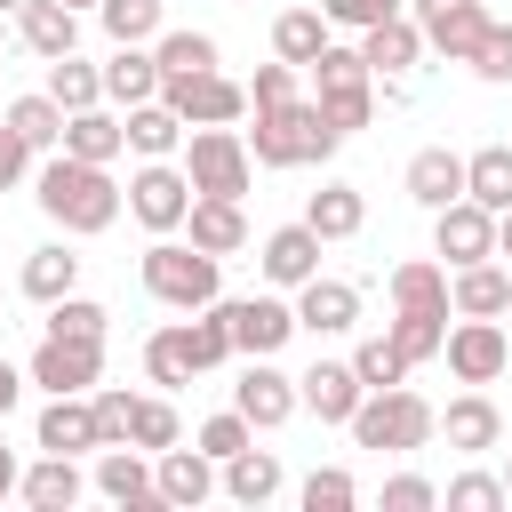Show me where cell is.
Masks as SVG:
<instances>
[{"instance_id":"cell-1","label":"cell","mask_w":512,"mask_h":512,"mask_svg":"<svg viewBox=\"0 0 512 512\" xmlns=\"http://www.w3.org/2000/svg\"><path fill=\"white\" fill-rule=\"evenodd\" d=\"M32 200H40V216H48V224H64L72 240L112 232V224H120V208H128V192L112 184V168H104V160H72V152H48V160H40Z\"/></svg>"},{"instance_id":"cell-2","label":"cell","mask_w":512,"mask_h":512,"mask_svg":"<svg viewBox=\"0 0 512 512\" xmlns=\"http://www.w3.org/2000/svg\"><path fill=\"white\" fill-rule=\"evenodd\" d=\"M224 360H232V320H224V304H200V312H184V320H168V328L144 336V376H152L160 392H176V384H192V376H208V368H224Z\"/></svg>"},{"instance_id":"cell-3","label":"cell","mask_w":512,"mask_h":512,"mask_svg":"<svg viewBox=\"0 0 512 512\" xmlns=\"http://www.w3.org/2000/svg\"><path fill=\"white\" fill-rule=\"evenodd\" d=\"M344 144V128L320 112V96H288V104H264L256 128H248V152L256 168H312Z\"/></svg>"},{"instance_id":"cell-4","label":"cell","mask_w":512,"mask_h":512,"mask_svg":"<svg viewBox=\"0 0 512 512\" xmlns=\"http://www.w3.org/2000/svg\"><path fill=\"white\" fill-rule=\"evenodd\" d=\"M352 448H376V456H416L424 440H440V408L424 400V392H408V384H384V392H368L360 408H352Z\"/></svg>"},{"instance_id":"cell-5","label":"cell","mask_w":512,"mask_h":512,"mask_svg":"<svg viewBox=\"0 0 512 512\" xmlns=\"http://www.w3.org/2000/svg\"><path fill=\"white\" fill-rule=\"evenodd\" d=\"M144 288H152L168 312H200V304L224 296V256H208V248H192V240H176V232H152V248H144Z\"/></svg>"},{"instance_id":"cell-6","label":"cell","mask_w":512,"mask_h":512,"mask_svg":"<svg viewBox=\"0 0 512 512\" xmlns=\"http://www.w3.org/2000/svg\"><path fill=\"white\" fill-rule=\"evenodd\" d=\"M304 72H312V96H320V112H328L344 136L376 120V72H368V56H360V48H336V40H328V48H320Z\"/></svg>"},{"instance_id":"cell-7","label":"cell","mask_w":512,"mask_h":512,"mask_svg":"<svg viewBox=\"0 0 512 512\" xmlns=\"http://www.w3.org/2000/svg\"><path fill=\"white\" fill-rule=\"evenodd\" d=\"M184 176H192V192H216V200H248V184H256V152H248V128H192V136H184Z\"/></svg>"},{"instance_id":"cell-8","label":"cell","mask_w":512,"mask_h":512,"mask_svg":"<svg viewBox=\"0 0 512 512\" xmlns=\"http://www.w3.org/2000/svg\"><path fill=\"white\" fill-rule=\"evenodd\" d=\"M160 96H168L192 128H232V120H248V80H232L224 64H216V72H160Z\"/></svg>"},{"instance_id":"cell-9","label":"cell","mask_w":512,"mask_h":512,"mask_svg":"<svg viewBox=\"0 0 512 512\" xmlns=\"http://www.w3.org/2000/svg\"><path fill=\"white\" fill-rule=\"evenodd\" d=\"M128 216H136L144 232H184V216H192V176H184V160H144V168L128 176Z\"/></svg>"},{"instance_id":"cell-10","label":"cell","mask_w":512,"mask_h":512,"mask_svg":"<svg viewBox=\"0 0 512 512\" xmlns=\"http://www.w3.org/2000/svg\"><path fill=\"white\" fill-rule=\"evenodd\" d=\"M440 360H448L456 384H496V376L512 368V336H504V320H472V312H456Z\"/></svg>"},{"instance_id":"cell-11","label":"cell","mask_w":512,"mask_h":512,"mask_svg":"<svg viewBox=\"0 0 512 512\" xmlns=\"http://www.w3.org/2000/svg\"><path fill=\"white\" fill-rule=\"evenodd\" d=\"M432 256H440L448 272L488 264V256H496V208H480L472 192H464V200H448V208L432 216Z\"/></svg>"},{"instance_id":"cell-12","label":"cell","mask_w":512,"mask_h":512,"mask_svg":"<svg viewBox=\"0 0 512 512\" xmlns=\"http://www.w3.org/2000/svg\"><path fill=\"white\" fill-rule=\"evenodd\" d=\"M224 320H232V352L240 360H272L288 336H296V304L288 296H216Z\"/></svg>"},{"instance_id":"cell-13","label":"cell","mask_w":512,"mask_h":512,"mask_svg":"<svg viewBox=\"0 0 512 512\" xmlns=\"http://www.w3.org/2000/svg\"><path fill=\"white\" fill-rule=\"evenodd\" d=\"M24 376H32L40 392H96L104 344H88V336H40L32 360H24Z\"/></svg>"},{"instance_id":"cell-14","label":"cell","mask_w":512,"mask_h":512,"mask_svg":"<svg viewBox=\"0 0 512 512\" xmlns=\"http://www.w3.org/2000/svg\"><path fill=\"white\" fill-rule=\"evenodd\" d=\"M408 16L424 24V48H432V56H448V64H472L480 32L496 24L480 0H408Z\"/></svg>"},{"instance_id":"cell-15","label":"cell","mask_w":512,"mask_h":512,"mask_svg":"<svg viewBox=\"0 0 512 512\" xmlns=\"http://www.w3.org/2000/svg\"><path fill=\"white\" fill-rule=\"evenodd\" d=\"M152 472H160V504H176V512H192V504H208V496H224V464L192 440H176V448H160L152 456Z\"/></svg>"},{"instance_id":"cell-16","label":"cell","mask_w":512,"mask_h":512,"mask_svg":"<svg viewBox=\"0 0 512 512\" xmlns=\"http://www.w3.org/2000/svg\"><path fill=\"white\" fill-rule=\"evenodd\" d=\"M88 480H96V496L120 504V512H152V504H160V472H152V456L128 448V440H120V448H96V472H88Z\"/></svg>"},{"instance_id":"cell-17","label":"cell","mask_w":512,"mask_h":512,"mask_svg":"<svg viewBox=\"0 0 512 512\" xmlns=\"http://www.w3.org/2000/svg\"><path fill=\"white\" fill-rule=\"evenodd\" d=\"M232 408H240L256 432H280V424L304 408V392H296V376H280L272 360H248V376L232 384Z\"/></svg>"},{"instance_id":"cell-18","label":"cell","mask_w":512,"mask_h":512,"mask_svg":"<svg viewBox=\"0 0 512 512\" xmlns=\"http://www.w3.org/2000/svg\"><path fill=\"white\" fill-rule=\"evenodd\" d=\"M32 440L56 448V456H96V448H104V432H96V400H88V392H48Z\"/></svg>"},{"instance_id":"cell-19","label":"cell","mask_w":512,"mask_h":512,"mask_svg":"<svg viewBox=\"0 0 512 512\" xmlns=\"http://www.w3.org/2000/svg\"><path fill=\"white\" fill-rule=\"evenodd\" d=\"M440 440H448L456 456H488V448L504 440V408L488 400V384H464V392L440 408Z\"/></svg>"},{"instance_id":"cell-20","label":"cell","mask_w":512,"mask_h":512,"mask_svg":"<svg viewBox=\"0 0 512 512\" xmlns=\"http://www.w3.org/2000/svg\"><path fill=\"white\" fill-rule=\"evenodd\" d=\"M320 248H328V240H320V232H312V224L296 216V224H280V232H264V248H256V264H264V280H272V288H288V296H296V288H304V280L320 272Z\"/></svg>"},{"instance_id":"cell-21","label":"cell","mask_w":512,"mask_h":512,"mask_svg":"<svg viewBox=\"0 0 512 512\" xmlns=\"http://www.w3.org/2000/svg\"><path fill=\"white\" fill-rule=\"evenodd\" d=\"M296 392H304V408H312L320 424H352V408L368 400V384H360L352 360H312V368L296 376Z\"/></svg>"},{"instance_id":"cell-22","label":"cell","mask_w":512,"mask_h":512,"mask_svg":"<svg viewBox=\"0 0 512 512\" xmlns=\"http://www.w3.org/2000/svg\"><path fill=\"white\" fill-rule=\"evenodd\" d=\"M88 488H96V480L80 472V456H56V448H40V464H24V480H16V496H24L32 512H72Z\"/></svg>"},{"instance_id":"cell-23","label":"cell","mask_w":512,"mask_h":512,"mask_svg":"<svg viewBox=\"0 0 512 512\" xmlns=\"http://www.w3.org/2000/svg\"><path fill=\"white\" fill-rule=\"evenodd\" d=\"M360 56H368V72H376V80H400V72H416V64H424V24L400 8V16H384V24H368V32H360Z\"/></svg>"},{"instance_id":"cell-24","label":"cell","mask_w":512,"mask_h":512,"mask_svg":"<svg viewBox=\"0 0 512 512\" xmlns=\"http://www.w3.org/2000/svg\"><path fill=\"white\" fill-rule=\"evenodd\" d=\"M296 328H312V336H344V328H360V288L312 272V280L296 288Z\"/></svg>"},{"instance_id":"cell-25","label":"cell","mask_w":512,"mask_h":512,"mask_svg":"<svg viewBox=\"0 0 512 512\" xmlns=\"http://www.w3.org/2000/svg\"><path fill=\"white\" fill-rule=\"evenodd\" d=\"M120 120H128V152H136V160H176V152H184V136H192V120H184L168 96L128 104Z\"/></svg>"},{"instance_id":"cell-26","label":"cell","mask_w":512,"mask_h":512,"mask_svg":"<svg viewBox=\"0 0 512 512\" xmlns=\"http://www.w3.org/2000/svg\"><path fill=\"white\" fill-rule=\"evenodd\" d=\"M400 184H408V200H416V208H432V216H440L448 200H464V152L424 144V152L408 160V176H400Z\"/></svg>"},{"instance_id":"cell-27","label":"cell","mask_w":512,"mask_h":512,"mask_svg":"<svg viewBox=\"0 0 512 512\" xmlns=\"http://www.w3.org/2000/svg\"><path fill=\"white\" fill-rule=\"evenodd\" d=\"M184 240L208 248V256H240L248 248V216L240 200H216V192H192V216H184Z\"/></svg>"},{"instance_id":"cell-28","label":"cell","mask_w":512,"mask_h":512,"mask_svg":"<svg viewBox=\"0 0 512 512\" xmlns=\"http://www.w3.org/2000/svg\"><path fill=\"white\" fill-rule=\"evenodd\" d=\"M448 304L456 312H472V320H504L512 312V264H464V272H448Z\"/></svg>"},{"instance_id":"cell-29","label":"cell","mask_w":512,"mask_h":512,"mask_svg":"<svg viewBox=\"0 0 512 512\" xmlns=\"http://www.w3.org/2000/svg\"><path fill=\"white\" fill-rule=\"evenodd\" d=\"M160 96V56L144 48V40H120L112 48V64H104V104H152Z\"/></svg>"},{"instance_id":"cell-30","label":"cell","mask_w":512,"mask_h":512,"mask_svg":"<svg viewBox=\"0 0 512 512\" xmlns=\"http://www.w3.org/2000/svg\"><path fill=\"white\" fill-rule=\"evenodd\" d=\"M16 40H24L32 56H72V48H80V8H64V0H24V8H16Z\"/></svg>"},{"instance_id":"cell-31","label":"cell","mask_w":512,"mask_h":512,"mask_svg":"<svg viewBox=\"0 0 512 512\" xmlns=\"http://www.w3.org/2000/svg\"><path fill=\"white\" fill-rule=\"evenodd\" d=\"M56 152H72V160H104V168H112V160L128 152V120L104 112V104H88V112L64 120V144H56Z\"/></svg>"},{"instance_id":"cell-32","label":"cell","mask_w":512,"mask_h":512,"mask_svg":"<svg viewBox=\"0 0 512 512\" xmlns=\"http://www.w3.org/2000/svg\"><path fill=\"white\" fill-rule=\"evenodd\" d=\"M304 224H312L320 240H360V224H368V192H360V184H320V192L304 200Z\"/></svg>"},{"instance_id":"cell-33","label":"cell","mask_w":512,"mask_h":512,"mask_svg":"<svg viewBox=\"0 0 512 512\" xmlns=\"http://www.w3.org/2000/svg\"><path fill=\"white\" fill-rule=\"evenodd\" d=\"M384 336L408 352V368H424V360H440V344H448V304H400V312L384 320Z\"/></svg>"},{"instance_id":"cell-34","label":"cell","mask_w":512,"mask_h":512,"mask_svg":"<svg viewBox=\"0 0 512 512\" xmlns=\"http://www.w3.org/2000/svg\"><path fill=\"white\" fill-rule=\"evenodd\" d=\"M16 280H24V296L48 312L56 296H72V288H80V256H72L64 240H48V248H32V256H24V272H16Z\"/></svg>"},{"instance_id":"cell-35","label":"cell","mask_w":512,"mask_h":512,"mask_svg":"<svg viewBox=\"0 0 512 512\" xmlns=\"http://www.w3.org/2000/svg\"><path fill=\"white\" fill-rule=\"evenodd\" d=\"M224 496H232V504H272V496H280V456L256 448V440H248L240 456H224Z\"/></svg>"},{"instance_id":"cell-36","label":"cell","mask_w":512,"mask_h":512,"mask_svg":"<svg viewBox=\"0 0 512 512\" xmlns=\"http://www.w3.org/2000/svg\"><path fill=\"white\" fill-rule=\"evenodd\" d=\"M328 32H336V24H328L320 8H280V16H272V56H288V64H312V56L328 48Z\"/></svg>"},{"instance_id":"cell-37","label":"cell","mask_w":512,"mask_h":512,"mask_svg":"<svg viewBox=\"0 0 512 512\" xmlns=\"http://www.w3.org/2000/svg\"><path fill=\"white\" fill-rule=\"evenodd\" d=\"M48 96H56L64 112H88V104H104V64H88L80 48H72V56H48Z\"/></svg>"},{"instance_id":"cell-38","label":"cell","mask_w":512,"mask_h":512,"mask_svg":"<svg viewBox=\"0 0 512 512\" xmlns=\"http://www.w3.org/2000/svg\"><path fill=\"white\" fill-rule=\"evenodd\" d=\"M0 120H8V128H16V136H24L32 152H56V144H64V120H72V112H64V104H56L48 88H40V96H16V104H8Z\"/></svg>"},{"instance_id":"cell-39","label":"cell","mask_w":512,"mask_h":512,"mask_svg":"<svg viewBox=\"0 0 512 512\" xmlns=\"http://www.w3.org/2000/svg\"><path fill=\"white\" fill-rule=\"evenodd\" d=\"M176 440H184V416H176V400H168V392H136V416H128V448L160 456V448H176Z\"/></svg>"},{"instance_id":"cell-40","label":"cell","mask_w":512,"mask_h":512,"mask_svg":"<svg viewBox=\"0 0 512 512\" xmlns=\"http://www.w3.org/2000/svg\"><path fill=\"white\" fill-rule=\"evenodd\" d=\"M464 192L504 216V208H512V144H480V152L464 160Z\"/></svg>"},{"instance_id":"cell-41","label":"cell","mask_w":512,"mask_h":512,"mask_svg":"<svg viewBox=\"0 0 512 512\" xmlns=\"http://www.w3.org/2000/svg\"><path fill=\"white\" fill-rule=\"evenodd\" d=\"M400 304H448V264L440 256H408V264H392V312ZM456 312V304H448Z\"/></svg>"},{"instance_id":"cell-42","label":"cell","mask_w":512,"mask_h":512,"mask_svg":"<svg viewBox=\"0 0 512 512\" xmlns=\"http://www.w3.org/2000/svg\"><path fill=\"white\" fill-rule=\"evenodd\" d=\"M96 16H104V32H112V48L120 40H160V24H168V0H96Z\"/></svg>"},{"instance_id":"cell-43","label":"cell","mask_w":512,"mask_h":512,"mask_svg":"<svg viewBox=\"0 0 512 512\" xmlns=\"http://www.w3.org/2000/svg\"><path fill=\"white\" fill-rule=\"evenodd\" d=\"M104 328H112V312H104L96 296H80V288L48 304V336H88V344H104Z\"/></svg>"},{"instance_id":"cell-44","label":"cell","mask_w":512,"mask_h":512,"mask_svg":"<svg viewBox=\"0 0 512 512\" xmlns=\"http://www.w3.org/2000/svg\"><path fill=\"white\" fill-rule=\"evenodd\" d=\"M352 368H360V384H368V392L408 384V352H400L392 336H360V344H352Z\"/></svg>"},{"instance_id":"cell-45","label":"cell","mask_w":512,"mask_h":512,"mask_svg":"<svg viewBox=\"0 0 512 512\" xmlns=\"http://www.w3.org/2000/svg\"><path fill=\"white\" fill-rule=\"evenodd\" d=\"M152 56H160V72H216V64H224L208 32H160Z\"/></svg>"},{"instance_id":"cell-46","label":"cell","mask_w":512,"mask_h":512,"mask_svg":"<svg viewBox=\"0 0 512 512\" xmlns=\"http://www.w3.org/2000/svg\"><path fill=\"white\" fill-rule=\"evenodd\" d=\"M440 504H448V512H504L512 496H504V472H456V480L440 488Z\"/></svg>"},{"instance_id":"cell-47","label":"cell","mask_w":512,"mask_h":512,"mask_svg":"<svg viewBox=\"0 0 512 512\" xmlns=\"http://www.w3.org/2000/svg\"><path fill=\"white\" fill-rule=\"evenodd\" d=\"M360 504V480L344 472V464H320L312 480H304V512H352Z\"/></svg>"},{"instance_id":"cell-48","label":"cell","mask_w":512,"mask_h":512,"mask_svg":"<svg viewBox=\"0 0 512 512\" xmlns=\"http://www.w3.org/2000/svg\"><path fill=\"white\" fill-rule=\"evenodd\" d=\"M296 80H304V64H288V56L256 64V80H248V112H264V104H288V96H304Z\"/></svg>"},{"instance_id":"cell-49","label":"cell","mask_w":512,"mask_h":512,"mask_svg":"<svg viewBox=\"0 0 512 512\" xmlns=\"http://www.w3.org/2000/svg\"><path fill=\"white\" fill-rule=\"evenodd\" d=\"M88 400H96V432H104V448H120V440H128V416H136V392H128V384H96Z\"/></svg>"},{"instance_id":"cell-50","label":"cell","mask_w":512,"mask_h":512,"mask_svg":"<svg viewBox=\"0 0 512 512\" xmlns=\"http://www.w3.org/2000/svg\"><path fill=\"white\" fill-rule=\"evenodd\" d=\"M192 440H200V448H208V456H216V464H224V456H240V448H248V440H256V424H248V416H240V408H224V416H208V424H200V432H192Z\"/></svg>"},{"instance_id":"cell-51","label":"cell","mask_w":512,"mask_h":512,"mask_svg":"<svg viewBox=\"0 0 512 512\" xmlns=\"http://www.w3.org/2000/svg\"><path fill=\"white\" fill-rule=\"evenodd\" d=\"M408 0H320V16L336 24V32H368V24H384V16H400Z\"/></svg>"},{"instance_id":"cell-52","label":"cell","mask_w":512,"mask_h":512,"mask_svg":"<svg viewBox=\"0 0 512 512\" xmlns=\"http://www.w3.org/2000/svg\"><path fill=\"white\" fill-rule=\"evenodd\" d=\"M472 72H480V80H496V88L512 80V24H488V32H480V48H472Z\"/></svg>"},{"instance_id":"cell-53","label":"cell","mask_w":512,"mask_h":512,"mask_svg":"<svg viewBox=\"0 0 512 512\" xmlns=\"http://www.w3.org/2000/svg\"><path fill=\"white\" fill-rule=\"evenodd\" d=\"M432 504H440V488L424 472H392L384 480V512H432Z\"/></svg>"},{"instance_id":"cell-54","label":"cell","mask_w":512,"mask_h":512,"mask_svg":"<svg viewBox=\"0 0 512 512\" xmlns=\"http://www.w3.org/2000/svg\"><path fill=\"white\" fill-rule=\"evenodd\" d=\"M24 176H32V144H24V136L0 120V192H16Z\"/></svg>"},{"instance_id":"cell-55","label":"cell","mask_w":512,"mask_h":512,"mask_svg":"<svg viewBox=\"0 0 512 512\" xmlns=\"http://www.w3.org/2000/svg\"><path fill=\"white\" fill-rule=\"evenodd\" d=\"M16 480H24V464H16V448H0V504L16 496Z\"/></svg>"},{"instance_id":"cell-56","label":"cell","mask_w":512,"mask_h":512,"mask_svg":"<svg viewBox=\"0 0 512 512\" xmlns=\"http://www.w3.org/2000/svg\"><path fill=\"white\" fill-rule=\"evenodd\" d=\"M16 400H24V376H16V368H8V360H0V416H8V408H16Z\"/></svg>"},{"instance_id":"cell-57","label":"cell","mask_w":512,"mask_h":512,"mask_svg":"<svg viewBox=\"0 0 512 512\" xmlns=\"http://www.w3.org/2000/svg\"><path fill=\"white\" fill-rule=\"evenodd\" d=\"M496 256H504V264H512V208H504V216H496Z\"/></svg>"},{"instance_id":"cell-58","label":"cell","mask_w":512,"mask_h":512,"mask_svg":"<svg viewBox=\"0 0 512 512\" xmlns=\"http://www.w3.org/2000/svg\"><path fill=\"white\" fill-rule=\"evenodd\" d=\"M16 8H24V0H0V16H16Z\"/></svg>"},{"instance_id":"cell-59","label":"cell","mask_w":512,"mask_h":512,"mask_svg":"<svg viewBox=\"0 0 512 512\" xmlns=\"http://www.w3.org/2000/svg\"><path fill=\"white\" fill-rule=\"evenodd\" d=\"M504 496H512V456H504Z\"/></svg>"},{"instance_id":"cell-60","label":"cell","mask_w":512,"mask_h":512,"mask_svg":"<svg viewBox=\"0 0 512 512\" xmlns=\"http://www.w3.org/2000/svg\"><path fill=\"white\" fill-rule=\"evenodd\" d=\"M64 8H96V0H64Z\"/></svg>"}]
</instances>
